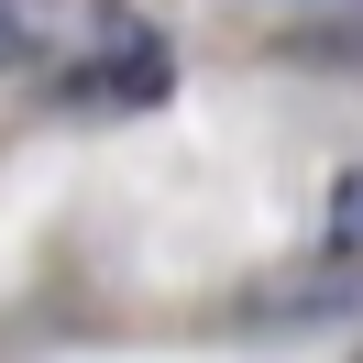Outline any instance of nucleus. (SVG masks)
<instances>
[{
    "label": "nucleus",
    "mask_w": 363,
    "mask_h": 363,
    "mask_svg": "<svg viewBox=\"0 0 363 363\" xmlns=\"http://www.w3.org/2000/svg\"><path fill=\"white\" fill-rule=\"evenodd\" d=\"M330 242H341V253H352V242H363V165H352V177H341V187H330Z\"/></svg>",
    "instance_id": "obj_1"
}]
</instances>
